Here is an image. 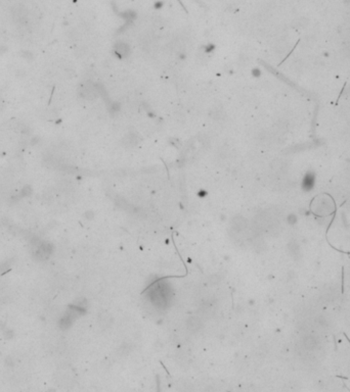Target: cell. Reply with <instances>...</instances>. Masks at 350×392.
<instances>
[{
	"instance_id": "obj_4",
	"label": "cell",
	"mask_w": 350,
	"mask_h": 392,
	"mask_svg": "<svg viewBox=\"0 0 350 392\" xmlns=\"http://www.w3.org/2000/svg\"><path fill=\"white\" fill-rule=\"evenodd\" d=\"M127 50H128L127 46H126L125 44H123V43H120L119 45H118V48H117V51H118L119 54H121V55L126 54Z\"/></svg>"
},
{
	"instance_id": "obj_7",
	"label": "cell",
	"mask_w": 350,
	"mask_h": 392,
	"mask_svg": "<svg viewBox=\"0 0 350 392\" xmlns=\"http://www.w3.org/2000/svg\"><path fill=\"white\" fill-rule=\"evenodd\" d=\"M39 139H40V138H39V137H37V136L33 137V138L31 139V144H32V145H35L36 143H38V142H39Z\"/></svg>"
},
{
	"instance_id": "obj_6",
	"label": "cell",
	"mask_w": 350,
	"mask_h": 392,
	"mask_svg": "<svg viewBox=\"0 0 350 392\" xmlns=\"http://www.w3.org/2000/svg\"><path fill=\"white\" fill-rule=\"evenodd\" d=\"M31 193V189H30V187H25V188L23 189V191H22V194H23V196H28Z\"/></svg>"
},
{
	"instance_id": "obj_3",
	"label": "cell",
	"mask_w": 350,
	"mask_h": 392,
	"mask_svg": "<svg viewBox=\"0 0 350 392\" xmlns=\"http://www.w3.org/2000/svg\"><path fill=\"white\" fill-rule=\"evenodd\" d=\"M21 56L24 58V59L27 60H32L34 58V54L32 53V51L30 50H24V51L21 52Z\"/></svg>"
},
{
	"instance_id": "obj_5",
	"label": "cell",
	"mask_w": 350,
	"mask_h": 392,
	"mask_svg": "<svg viewBox=\"0 0 350 392\" xmlns=\"http://www.w3.org/2000/svg\"><path fill=\"white\" fill-rule=\"evenodd\" d=\"M8 51V47L5 45H0V55H4Z\"/></svg>"
},
{
	"instance_id": "obj_1",
	"label": "cell",
	"mask_w": 350,
	"mask_h": 392,
	"mask_svg": "<svg viewBox=\"0 0 350 392\" xmlns=\"http://www.w3.org/2000/svg\"><path fill=\"white\" fill-rule=\"evenodd\" d=\"M316 184V175L313 172H306L301 182V187L304 191L309 192L314 189Z\"/></svg>"
},
{
	"instance_id": "obj_2",
	"label": "cell",
	"mask_w": 350,
	"mask_h": 392,
	"mask_svg": "<svg viewBox=\"0 0 350 392\" xmlns=\"http://www.w3.org/2000/svg\"><path fill=\"white\" fill-rule=\"evenodd\" d=\"M80 94L81 96L84 98H87V99H91L96 96V89L94 88L93 86L89 85V84H85L81 87L80 89Z\"/></svg>"
}]
</instances>
